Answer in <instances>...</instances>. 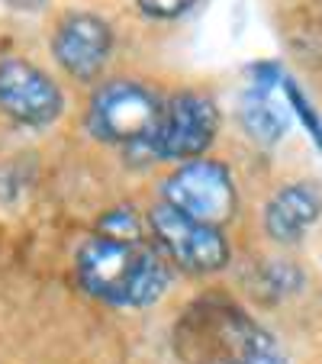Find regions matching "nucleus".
<instances>
[{
    "mask_svg": "<svg viewBox=\"0 0 322 364\" xmlns=\"http://www.w3.org/2000/svg\"><path fill=\"white\" fill-rule=\"evenodd\" d=\"M77 284L110 306H151L168 290V264L151 245L119 235H94L77 248Z\"/></svg>",
    "mask_w": 322,
    "mask_h": 364,
    "instance_id": "nucleus-1",
    "label": "nucleus"
},
{
    "mask_svg": "<svg viewBox=\"0 0 322 364\" xmlns=\"http://www.w3.org/2000/svg\"><path fill=\"white\" fill-rule=\"evenodd\" d=\"M184 364H287L277 338L229 300H200L174 329Z\"/></svg>",
    "mask_w": 322,
    "mask_h": 364,
    "instance_id": "nucleus-2",
    "label": "nucleus"
},
{
    "mask_svg": "<svg viewBox=\"0 0 322 364\" xmlns=\"http://www.w3.org/2000/svg\"><path fill=\"white\" fill-rule=\"evenodd\" d=\"M165 113V100L136 81L103 84L87 107V129L107 145H123L126 151H139L151 142Z\"/></svg>",
    "mask_w": 322,
    "mask_h": 364,
    "instance_id": "nucleus-3",
    "label": "nucleus"
},
{
    "mask_svg": "<svg viewBox=\"0 0 322 364\" xmlns=\"http://www.w3.org/2000/svg\"><path fill=\"white\" fill-rule=\"evenodd\" d=\"M220 132V110L200 90H181L168 97L165 113L142 159L151 161H197Z\"/></svg>",
    "mask_w": 322,
    "mask_h": 364,
    "instance_id": "nucleus-4",
    "label": "nucleus"
},
{
    "mask_svg": "<svg viewBox=\"0 0 322 364\" xmlns=\"http://www.w3.org/2000/svg\"><path fill=\"white\" fill-rule=\"evenodd\" d=\"M149 226L158 245L165 248V255L187 274H216L232 258L229 239L220 226L200 223L168 203H158L151 210Z\"/></svg>",
    "mask_w": 322,
    "mask_h": 364,
    "instance_id": "nucleus-5",
    "label": "nucleus"
},
{
    "mask_svg": "<svg viewBox=\"0 0 322 364\" xmlns=\"http://www.w3.org/2000/svg\"><path fill=\"white\" fill-rule=\"evenodd\" d=\"M235 181L222 161H184L161 184V203L210 226H222L235 213Z\"/></svg>",
    "mask_w": 322,
    "mask_h": 364,
    "instance_id": "nucleus-6",
    "label": "nucleus"
},
{
    "mask_svg": "<svg viewBox=\"0 0 322 364\" xmlns=\"http://www.w3.org/2000/svg\"><path fill=\"white\" fill-rule=\"evenodd\" d=\"M0 110L14 123L52 126L65 110V97L52 77L26 58H4L0 62Z\"/></svg>",
    "mask_w": 322,
    "mask_h": 364,
    "instance_id": "nucleus-7",
    "label": "nucleus"
},
{
    "mask_svg": "<svg viewBox=\"0 0 322 364\" xmlns=\"http://www.w3.org/2000/svg\"><path fill=\"white\" fill-rule=\"evenodd\" d=\"M113 52V29L97 14H71L58 23L52 39L55 62L77 81H94Z\"/></svg>",
    "mask_w": 322,
    "mask_h": 364,
    "instance_id": "nucleus-8",
    "label": "nucleus"
},
{
    "mask_svg": "<svg viewBox=\"0 0 322 364\" xmlns=\"http://www.w3.org/2000/svg\"><path fill=\"white\" fill-rule=\"evenodd\" d=\"M322 216V193L309 181L284 184L264 206V232L267 239L294 245L300 242Z\"/></svg>",
    "mask_w": 322,
    "mask_h": 364,
    "instance_id": "nucleus-9",
    "label": "nucleus"
},
{
    "mask_svg": "<svg viewBox=\"0 0 322 364\" xmlns=\"http://www.w3.org/2000/svg\"><path fill=\"white\" fill-rule=\"evenodd\" d=\"M261 81L252 84V90H248L245 97H242V123H245V129L252 132L258 142L264 145H274L284 139V132H287L290 126V113H287V97H281L284 84H277V68H271V65H264V68H258ZM284 81V77H281Z\"/></svg>",
    "mask_w": 322,
    "mask_h": 364,
    "instance_id": "nucleus-10",
    "label": "nucleus"
},
{
    "mask_svg": "<svg viewBox=\"0 0 322 364\" xmlns=\"http://www.w3.org/2000/svg\"><path fill=\"white\" fill-rule=\"evenodd\" d=\"M136 4L145 16H151V20H178V16H184L197 0H136Z\"/></svg>",
    "mask_w": 322,
    "mask_h": 364,
    "instance_id": "nucleus-11",
    "label": "nucleus"
}]
</instances>
